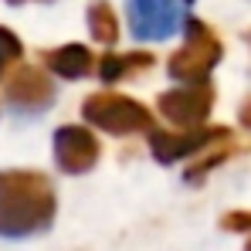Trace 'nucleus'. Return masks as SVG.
<instances>
[{
    "label": "nucleus",
    "mask_w": 251,
    "mask_h": 251,
    "mask_svg": "<svg viewBox=\"0 0 251 251\" xmlns=\"http://www.w3.org/2000/svg\"><path fill=\"white\" fill-rule=\"evenodd\" d=\"M129 27L143 41H167L183 27L187 0H126Z\"/></svg>",
    "instance_id": "1"
}]
</instances>
